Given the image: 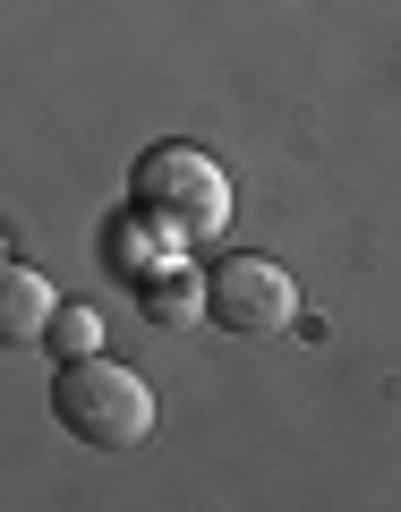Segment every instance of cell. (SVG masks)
Returning <instances> with one entry per match:
<instances>
[{
	"label": "cell",
	"mask_w": 401,
	"mask_h": 512,
	"mask_svg": "<svg viewBox=\"0 0 401 512\" xmlns=\"http://www.w3.org/2000/svg\"><path fill=\"white\" fill-rule=\"evenodd\" d=\"M137 308H146L163 333H180V325H197V316H214V274L180 265V248H171L163 265H154V274L137 282Z\"/></svg>",
	"instance_id": "cell-4"
},
{
	"label": "cell",
	"mask_w": 401,
	"mask_h": 512,
	"mask_svg": "<svg viewBox=\"0 0 401 512\" xmlns=\"http://www.w3.org/2000/svg\"><path fill=\"white\" fill-rule=\"evenodd\" d=\"M163 256H171V239L154 231V222L137 214V205H128V222L111 214V231H103V265H111V274H128V282H146L154 265H163Z\"/></svg>",
	"instance_id": "cell-6"
},
{
	"label": "cell",
	"mask_w": 401,
	"mask_h": 512,
	"mask_svg": "<svg viewBox=\"0 0 401 512\" xmlns=\"http://www.w3.org/2000/svg\"><path fill=\"white\" fill-rule=\"evenodd\" d=\"M214 325H222V333H239V342L299 325V282L282 274L274 256H256V248L222 256V265H214Z\"/></svg>",
	"instance_id": "cell-3"
},
{
	"label": "cell",
	"mask_w": 401,
	"mask_h": 512,
	"mask_svg": "<svg viewBox=\"0 0 401 512\" xmlns=\"http://www.w3.org/2000/svg\"><path fill=\"white\" fill-rule=\"evenodd\" d=\"M128 205H137L171 248H197V239H214L222 222H231V180H222V163L205 146L163 137V146H146L137 171H128Z\"/></svg>",
	"instance_id": "cell-1"
},
{
	"label": "cell",
	"mask_w": 401,
	"mask_h": 512,
	"mask_svg": "<svg viewBox=\"0 0 401 512\" xmlns=\"http://www.w3.org/2000/svg\"><path fill=\"white\" fill-rule=\"evenodd\" d=\"M52 316H60V299H52V282L35 274V265H0V342L9 350H26V342H43L52 333Z\"/></svg>",
	"instance_id": "cell-5"
},
{
	"label": "cell",
	"mask_w": 401,
	"mask_h": 512,
	"mask_svg": "<svg viewBox=\"0 0 401 512\" xmlns=\"http://www.w3.org/2000/svg\"><path fill=\"white\" fill-rule=\"evenodd\" d=\"M52 419L69 427L77 444H94V453H128V444L154 436V384L137 376V367L120 359H60L52 376Z\"/></svg>",
	"instance_id": "cell-2"
},
{
	"label": "cell",
	"mask_w": 401,
	"mask_h": 512,
	"mask_svg": "<svg viewBox=\"0 0 401 512\" xmlns=\"http://www.w3.org/2000/svg\"><path fill=\"white\" fill-rule=\"evenodd\" d=\"M43 350H52V359H94V350H103V316L94 308H60L52 333H43Z\"/></svg>",
	"instance_id": "cell-7"
}]
</instances>
